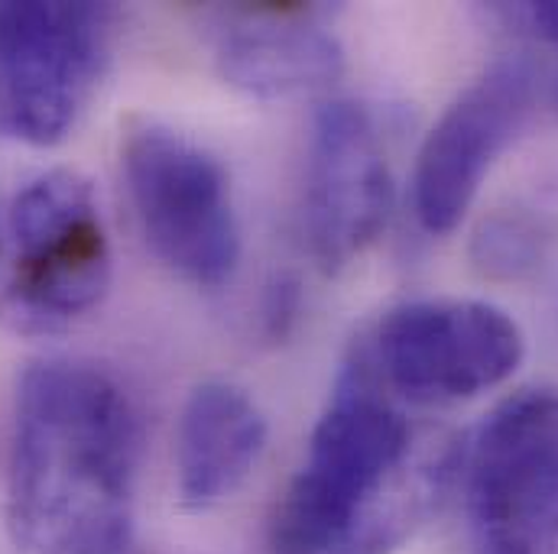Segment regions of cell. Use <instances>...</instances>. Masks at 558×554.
<instances>
[{
    "instance_id": "cell-1",
    "label": "cell",
    "mask_w": 558,
    "mask_h": 554,
    "mask_svg": "<svg viewBox=\"0 0 558 554\" xmlns=\"http://www.w3.org/2000/svg\"><path fill=\"white\" fill-rule=\"evenodd\" d=\"M140 416L85 360H46L16 386L7 526L23 554H124L134 535Z\"/></svg>"
},
{
    "instance_id": "cell-2",
    "label": "cell",
    "mask_w": 558,
    "mask_h": 554,
    "mask_svg": "<svg viewBox=\"0 0 558 554\" xmlns=\"http://www.w3.org/2000/svg\"><path fill=\"white\" fill-rule=\"evenodd\" d=\"M448 460L416 431L367 350L341 370L274 519L277 554H387L432 509Z\"/></svg>"
},
{
    "instance_id": "cell-3",
    "label": "cell",
    "mask_w": 558,
    "mask_h": 554,
    "mask_svg": "<svg viewBox=\"0 0 558 554\" xmlns=\"http://www.w3.org/2000/svg\"><path fill=\"white\" fill-rule=\"evenodd\" d=\"M13 273L0 318L13 334H62L88 318L111 285V244L92 182L72 169L33 178L13 201Z\"/></svg>"
},
{
    "instance_id": "cell-4",
    "label": "cell",
    "mask_w": 558,
    "mask_h": 554,
    "mask_svg": "<svg viewBox=\"0 0 558 554\" xmlns=\"http://www.w3.org/2000/svg\"><path fill=\"white\" fill-rule=\"evenodd\" d=\"M471 554H558V390H530L481 424L464 464Z\"/></svg>"
},
{
    "instance_id": "cell-5",
    "label": "cell",
    "mask_w": 558,
    "mask_h": 554,
    "mask_svg": "<svg viewBox=\"0 0 558 554\" xmlns=\"http://www.w3.org/2000/svg\"><path fill=\"white\" fill-rule=\"evenodd\" d=\"M124 178L153 254L182 279L218 288L238 270L241 231L221 162L189 137L143 124L124 143Z\"/></svg>"
},
{
    "instance_id": "cell-6",
    "label": "cell",
    "mask_w": 558,
    "mask_h": 554,
    "mask_svg": "<svg viewBox=\"0 0 558 554\" xmlns=\"http://www.w3.org/2000/svg\"><path fill=\"white\" fill-rule=\"evenodd\" d=\"M111 3H0V95L33 146L69 137L111 59Z\"/></svg>"
},
{
    "instance_id": "cell-7",
    "label": "cell",
    "mask_w": 558,
    "mask_h": 554,
    "mask_svg": "<svg viewBox=\"0 0 558 554\" xmlns=\"http://www.w3.org/2000/svg\"><path fill=\"white\" fill-rule=\"evenodd\" d=\"M364 350L393 399L445 406L510 380L526 341L520 324L497 305L422 298L393 308Z\"/></svg>"
},
{
    "instance_id": "cell-8",
    "label": "cell",
    "mask_w": 558,
    "mask_h": 554,
    "mask_svg": "<svg viewBox=\"0 0 558 554\" xmlns=\"http://www.w3.org/2000/svg\"><path fill=\"white\" fill-rule=\"evenodd\" d=\"M536 101V69L523 56L494 62L438 118L418 149L413 205L428 234H448L468 214L484 175L513 143Z\"/></svg>"
},
{
    "instance_id": "cell-9",
    "label": "cell",
    "mask_w": 558,
    "mask_h": 554,
    "mask_svg": "<svg viewBox=\"0 0 558 554\" xmlns=\"http://www.w3.org/2000/svg\"><path fill=\"white\" fill-rule=\"evenodd\" d=\"M393 175L364 104L331 101L315 118L305 172V234L322 270L354 263L387 227Z\"/></svg>"
},
{
    "instance_id": "cell-10",
    "label": "cell",
    "mask_w": 558,
    "mask_h": 554,
    "mask_svg": "<svg viewBox=\"0 0 558 554\" xmlns=\"http://www.w3.org/2000/svg\"><path fill=\"white\" fill-rule=\"evenodd\" d=\"M322 16V7L302 3L225 10L215 36V59L225 82L257 98L328 88L341 72V46Z\"/></svg>"
},
{
    "instance_id": "cell-11",
    "label": "cell",
    "mask_w": 558,
    "mask_h": 554,
    "mask_svg": "<svg viewBox=\"0 0 558 554\" xmlns=\"http://www.w3.org/2000/svg\"><path fill=\"white\" fill-rule=\"evenodd\" d=\"M267 447V418L247 390L202 383L179 418L175 470L179 496L192 509H211L234 496Z\"/></svg>"
},
{
    "instance_id": "cell-12",
    "label": "cell",
    "mask_w": 558,
    "mask_h": 554,
    "mask_svg": "<svg viewBox=\"0 0 558 554\" xmlns=\"http://www.w3.org/2000/svg\"><path fill=\"white\" fill-rule=\"evenodd\" d=\"M558 244V208L523 198L494 211L474 237V263L494 279H520L546 263Z\"/></svg>"
},
{
    "instance_id": "cell-13",
    "label": "cell",
    "mask_w": 558,
    "mask_h": 554,
    "mask_svg": "<svg viewBox=\"0 0 558 554\" xmlns=\"http://www.w3.org/2000/svg\"><path fill=\"white\" fill-rule=\"evenodd\" d=\"M497 13L510 26H523V33L558 46V3H504Z\"/></svg>"
},
{
    "instance_id": "cell-14",
    "label": "cell",
    "mask_w": 558,
    "mask_h": 554,
    "mask_svg": "<svg viewBox=\"0 0 558 554\" xmlns=\"http://www.w3.org/2000/svg\"><path fill=\"white\" fill-rule=\"evenodd\" d=\"M556 104H558V85H556Z\"/></svg>"
}]
</instances>
